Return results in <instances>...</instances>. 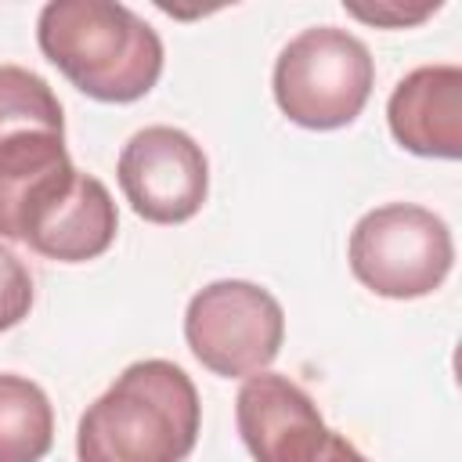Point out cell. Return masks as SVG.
Returning <instances> with one entry per match:
<instances>
[{
    "label": "cell",
    "instance_id": "cell-1",
    "mask_svg": "<svg viewBox=\"0 0 462 462\" xmlns=\"http://www.w3.org/2000/svg\"><path fill=\"white\" fill-rule=\"evenodd\" d=\"M202 404L188 372L148 357L126 365L79 415V462H184L199 440Z\"/></svg>",
    "mask_w": 462,
    "mask_h": 462
},
{
    "label": "cell",
    "instance_id": "cell-2",
    "mask_svg": "<svg viewBox=\"0 0 462 462\" xmlns=\"http://www.w3.org/2000/svg\"><path fill=\"white\" fill-rule=\"evenodd\" d=\"M43 58L87 97L130 105L162 76V40L126 4L51 0L36 18Z\"/></svg>",
    "mask_w": 462,
    "mask_h": 462
},
{
    "label": "cell",
    "instance_id": "cell-3",
    "mask_svg": "<svg viewBox=\"0 0 462 462\" xmlns=\"http://www.w3.org/2000/svg\"><path fill=\"white\" fill-rule=\"evenodd\" d=\"M375 87V61L368 47L339 29L314 25L292 36L274 61L271 90L282 116L303 130L350 126Z\"/></svg>",
    "mask_w": 462,
    "mask_h": 462
},
{
    "label": "cell",
    "instance_id": "cell-4",
    "mask_svg": "<svg viewBox=\"0 0 462 462\" xmlns=\"http://www.w3.org/2000/svg\"><path fill=\"white\" fill-rule=\"evenodd\" d=\"M354 278L386 300H419L444 285L455 263L448 224L415 202H386L368 209L346 245Z\"/></svg>",
    "mask_w": 462,
    "mask_h": 462
},
{
    "label": "cell",
    "instance_id": "cell-5",
    "mask_svg": "<svg viewBox=\"0 0 462 462\" xmlns=\"http://www.w3.org/2000/svg\"><path fill=\"white\" fill-rule=\"evenodd\" d=\"M184 339L202 368L224 379L267 372L285 339L282 303L256 282L224 278L199 289L184 310Z\"/></svg>",
    "mask_w": 462,
    "mask_h": 462
},
{
    "label": "cell",
    "instance_id": "cell-6",
    "mask_svg": "<svg viewBox=\"0 0 462 462\" xmlns=\"http://www.w3.org/2000/svg\"><path fill=\"white\" fill-rule=\"evenodd\" d=\"M119 188L148 224H184L209 195V162L202 144L177 126L137 130L116 162Z\"/></svg>",
    "mask_w": 462,
    "mask_h": 462
},
{
    "label": "cell",
    "instance_id": "cell-7",
    "mask_svg": "<svg viewBox=\"0 0 462 462\" xmlns=\"http://www.w3.org/2000/svg\"><path fill=\"white\" fill-rule=\"evenodd\" d=\"M235 422L253 462H314L328 437L310 393L278 372H256L238 386Z\"/></svg>",
    "mask_w": 462,
    "mask_h": 462
},
{
    "label": "cell",
    "instance_id": "cell-8",
    "mask_svg": "<svg viewBox=\"0 0 462 462\" xmlns=\"http://www.w3.org/2000/svg\"><path fill=\"white\" fill-rule=\"evenodd\" d=\"M65 134L25 130L0 141V238L25 242L36 220L72 188Z\"/></svg>",
    "mask_w": 462,
    "mask_h": 462
},
{
    "label": "cell",
    "instance_id": "cell-9",
    "mask_svg": "<svg viewBox=\"0 0 462 462\" xmlns=\"http://www.w3.org/2000/svg\"><path fill=\"white\" fill-rule=\"evenodd\" d=\"M386 123L401 148L422 159L462 155V69L419 65L386 101Z\"/></svg>",
    "mask_w": 462,
    "mask_h": 462
},
{
    "label": "cell",
    "instance_id": "cell-10",
    "mask_svg": "<svg viewBox=\"0 0 462 462\" xmlns=\"http://www.w3.org/2000/svg\"><path fill=\"white\" fill-rule=\"evenodd\" d=\"M116 231L119 213L108 188L90 173H76L72 188L36 220L25 245L58 263H87L116 242Z\"/></svg>",
    "mask_w": 462,
    "mask_h": 462
},
{
    "label": "cell",
    "instance_id": "cell-11",
    "mask_svg": "<svg viewBox=\"0 0 462 462\" xmlns=\"http://www.w3.org/2000/svg\"><path fill=\"white\" fill-rule=\"evenodd\" d=\"M54 444L47 393L14 372H0V462H40Z\"/></svg>",
    "mask_w": 462,
    "mask_h": 462
},
{
    "label": "cell",
    "instance_id": "cell-12",
    "mask_svg": "<svg viewBox=\"0 0 462 462\" xmlns=\"http://www.w3.org/2000/svg\"><path fill=\"white\" fill-rule=\"evenodd\" d=\"M25 130L65 134L61 101L43 76L22 65H0V141Z\"/></svg>",
    "mask_w": 462,
    "mask_h": 462
},
{
    "label": "cell",
    "instance_id": "cell-13",
    "mask_svg": "<svg viewBox=\"0 0 462 462\" xmlns=\"http://www.w3.org/2000/svg\"><path fill=\"white\" fill-rule=\"evenodd\" d=\"M32 310V274L29 267L0 245V332L14 328Z\"/></svg>",
    "mask_w": 462,
    "mask_h": 462
},
{
    "label": "cell",
    "instance_id": "cell-14",
    "mask_svg": "<svg viewBox=\"0 0 462 462\" xmlns=\"http://www.w3.org/2000/svg\"><path fill=\"white\" fill-rule=\"evenodd\" d=\"M346 14L368 22V25H379V29H408V25H419L426 22L433 11H440V0H426V4H401V0H375V4H357V0H346L343 4Z\"/></svg>",
    "mask_w": 462,
    "mask_h": 462
},
{
    "label": "cell",
    "instance_id": "cell-15",
    "mask_svg": "<svg viewBox=\"0 0 462 462\" xmlns=\"http://www.w3.org/2000/svg\"><path fill=\"white\" fill-rule=\"evenodd\" d=\"M314 462H368L343 433H332L328 430V437H325V444H321V451L314 455Z\"/></svg>",
    "mask_w": 462,
    "mask_h": 462
}]
</instances>
